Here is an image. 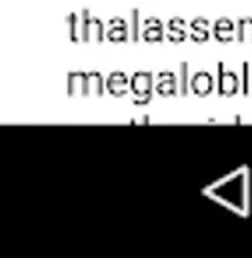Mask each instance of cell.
<instances>
[{
    "label": "cell",
    "mask_w": 252,
    "mask_h": 258,
    "mask_svg": "<svg viewBox=\"0 0 252 258\" xmlns=\"http://www.w3.org/2000/svg\"><path fill=\"white\" fill-rule=\"evenodd\" d=\"M106 38V28L102 20L94 18L88 8L80 10V42H102Z\"/></svg>",
    "instance_id": "cell-1"
},
{
    "label": "cell",
    "mask_w": 252,
    "mask_h": 258,
    "mask_svg": "<svg viewBox=\"0 0 252 258\" xmlns=\"http://www.w3.org/2000/svg\"><path fill=\"white\" fill-rule=\"evenodd\" d=\"M238 90H242V80L238 78V74L228 72L224 68V62H218V94L228 98L238 94Z\"/></svg>",
    "instance_id": "cell-2"
},
{
    "label": "cell",
    "mask_w": 252,
    "mask_h": 258,
    "mask_svg": "<svg viewBox=\"0 0 252 258\" xmlns=\"http://www.w3.org/2000/svg\"><path fill=\"white\" fill-rule=\"evenodd\" d=\"M154 90L158 96H176L180 94V82H178V74L170 72V70H160L154 78Z\"/></svg>",
    "instance_id": "cell-3"
},
{
    "label": "cell",
    "mask_w": 252,
    "mask_h": 258,
    "mask_svg": "<svg viewBox=\"0 0 252 258\" xmlns=\"http://www.w3.org/2000/svg\"><path fill=\"white\" fill-rule=\"evenodd\" d=\"M128 88H130V78L126 76L124 72L114 70V72H110V74L106 76V92H108L110 96L122 98V96H126Z\"/></svg>",
    "instance_id": "cell-4"
},
{
    "label": "cell",
    "mask_w": 252,
    "mask_h": 258,
    "mask_svg": "<svg viewBox=\"0 0 252 258\" xmlns=\"http://www.w3.org/2000/svg\"><path fill=\"white\" fill-rule=\"evenodd\" d=\"M154 74L148 72V70H138L130 76V90L132 94H146V92H152L154 90Z\"/></svg>",
    "instance_id": "cell-5"
},
{
    "label": "cell",
    "mask_w": 252,
    "mask_h": 258,
    "mask_svg": "<svg viewBox=\"0 0 252 258\" xmlns=\"http://www.w3.org/2000/svg\"><path fill=\"white\" fill-rule=\"evenodd\" d=\"M190 90H192L196 96H200V98L208 96V94L214 90V78H212V74L206 72V70H198V72L190 78Z\"/></svg>",
    "instance_id": "cell-6"
},
{
    "label": "cell",
    "mask_w": 252,
    "mask_h": 258,
    "mask_svg": "<svg viewBox=\"0 0 252 258\" xmlns=\"http://www.w3.org/2000/svg\"><path fill=\"white\" fill-rule=\"evenodd\" d=\"M106 92V78H102V74L98 70L92 72H84V90L82 96H102Z\"/></svg>",
    "instance_id": "cell-7"
},
{
    "label": "cell",
    "mask_w": 252,
    "mask_h": 258,
    "mask_svg": "<svg viewBox=\"0 0 252 258\" xmlns=\"http://www.w3.org/2000/svg\"><path fill=\"white\" fill-rule=\"evenodd\" d=\"M108 30H106V38L110 42H126L130 38V22H126L124 18L116 16L108 20Z\"/></svg>",
    "instance_id": "cell-8"
},
{
    "label": "cell",
    "mask_w": 252,
    "mask_h": 258,
    "mask_svg": "<svg viewBox=\"0 0 252 258\" xmlns=\"http://www.w3.org/2000/svg\"><path fill=\"white\" fill-rule=\"evenodd\" d=\"M212 36L218 42H232L236 38V24L230 18H218L212 24Z\"/></svg>",
    "instance_id": "cell-9"
},
{
    "label": "cell",
    "mask_w": 252,
    "mask_h": 258,
    "mask_svg": "<svg viewBox=\"0 0 252 258\" xmlns=\"http://www.w3.org/2000/svg\"><path fill=\"white\" fill-rule=\"evenodd\" d=\"M210 36H212V30H210V22L206 18L198 16L188 24V38H192L194 42H206Z\"/></svg>",
    "instance_id": "cell-10"
},
{
    "label": "cell",
    "mask_w": 252,
    "mask_h": 258,
    "mask_svg": "<svg viewBox=\"0 0 252 258\" xmlns=\"http://www.w3.org/2000/svg\"><path fill=\"white\" fill-rule=\"evenodd\" d=\"M164 28H162V22L158 18H146L144 20V28H142V38L146 42H160L164 40Z\"/></svg>",
    "instance_id": "cell-11"
},
{
    "label": "cell",
    "mask_w": 252,
    "mask_h": 258,
    "mask_svg": "<svg viewBox=\"0 0 252 258\" xmlns=\"http://www.w3.org/2000/svg\"><path fill=\"white\" fill-rule=\"evenodd\" d=\"M188 30H186V22L180 16H174L168 20V30H166V38L170 42H182L186 40Z\"/></svg>",
    "instance_id": "cell-12"
},
{
    "label": "cell",
    "mask_w": 252,
    "mask_h": 258,
    "mask_svg": "<svg viewBox=\"0 0 252 258\" xmlns=\"http://www.w3.org/2000/svg\"><path fill=\"white\" fill-rule=\"evenodd\" d=\"M84 90V72H68L66 78V92L68 96H82Z\"/></svg>",
    "instance_id": "cell-13"
},
{
    "label": "cell",
    "mask_w": 252,
    "mask_h": 258,
    "mask_svg": "<svg viewBox=\"0 0 252 258\" xmlns=\"http://www.w3.org/2000/svg\"><path fill=\"white\" fill-rule=\"evenodd\" d=\"M66 28H68V40L70 42H80V14L70 12L66 18Z\"/></svg>",
    "instance_id": "cell-14"
},
{
    "label": "cell",
    "mask_w": 252,
    "mask_h": 258,
    "mask_svg": "<svg viewBox=\"0 0 252 258\" xmlns=\"http://www.w3.org/2000/svg\"><path fill=\"white\" fill-rule=\"evenodd\" d=\"M236 40L238 42H250L252 40V18L236 20Z\"/></svg>",
    "instance_id": "cell-15"
},
{
    "label": "cell",
    "mask_w": 252,
    "mask_h": 258,
    "mask_svg": "<svg viewBox=\"0 0 252 258\" xmlns=\"http://www.w3.org/2000/svg\"><path fill=\"white\" fill-rule=\"evenodd\" d=\"M140 36H142V30H140V10L132 8L130 10V40L138 42Z\"/></svg>",
    "instance_id": "cell-16"
},
{
    "label": "cell",
    "mask_w": 252,
    "mask_h": 258,
    "mask_svg": "<svg viewBox=\"0 0 252 258\" xmlns=\"http://www.w3.org/2000/svg\"><path fill=\"white\" fill-rule=\"evenodd\" d=\"M178 82H180V96H186L190 90V74H188V62H180L178 68Z\"/></svg>",
    "instance_id": "cell-17"
},
{
    "label": "cell",
    "mask_w": 252,
    "mask_h": 258,
    "mask_svg": "<svg viewBox=\"0 0 252 258\" xmlns=\"http://www.w3.org/2000/svg\"><path fill=\"white\" fill-rule=\"evenodd\" d=\"M242 94H250L252 90V80H250V62H242Z\"/></svg>",
    "instance_id": "cell-18"
},
{
    "label": "cell",
    "mask_w": 252,
    "mask_h": 258,
    "mask_svg": "<svg viewBox=\"0 0 252 258\" xmlns=\"http://www.w3.org/2000/svg\"><path fill=\"white\" fill-rule=\"evenodd\" d=\"M150 100H152V92H146V94H136V96H132V104H134V106H146Z\"/></svg>",
    "instance_id": "cell-19"
}]
</instances>
